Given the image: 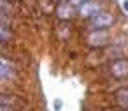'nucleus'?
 <instances>
[{
    "label": "nucleus",
    "instance_id": "f257e3e1",
    "mask_svg": "<svg viewBox=\"0 0 128 111\" xmlns=\"http://www.w3.org/2000/svg\"><path fill=\"white\" fill-rule=\"evenodd\" d=\"M112 21H114V18H112L110 13L100 11V13H96L95 16H91V21H90V23H91V28H95V30H102V28L110 27Z\"/></svg>",
    "mask_w": 128,
    "mask_h": 111
},
{
    "label": "nucleus",
    "instance_id": "f03ea898",
    "mask_svg": "<svg viewBox=\"0 0 128 111\" xmlns=\"http://www.w3.org/2000/svg\"><path fill=\"white\" fill-rule=\"evenodd\" d=\"M110 72L116 78H126L128 76V60H124V58L116 60L112 64V67H110Z\"/></svg>",
    "mask_w": 128,
    "mask_h": 111
},
{
    "label": "nucleus",
    "instance_id": "7ed1b4c3",
    "mask_svg": "<svg viewBox=\"0 0 128 111\" xmlns=\"http://www.w3.org/2000/svg\"><path fill=\"white\" fill-rule=\"evenodd\" d=\"M88 41H90V44H91V46H104V44H105V41H107V32H104V30L93 32V34H90Z\"/></svg>",
    "mask_w": 128,
    "mask_h": 111
},
{
    "label": "nucleus",
    "instance_id": "20e7f679",
    "mask_svg": "<svg viewBox=\"0 0 128 111\" xmlns=\"http://www.w3.org/2000/svg\"><path fill=\"white\" fill-rule=\"evenodd\" d=\"M0 72H2V79H4V81H7V79H12V78H14V74H16V71H14V65H12V64H9L6 58L2 60V71H0Z\"/></svg>",
    "mask_w": 128,
    "mask_h": 111
},
{
    "label": "nucleus",
    "instance_id": "39448f33",
    "mask_svg": "<svg viewBox=\"0 0 128 111\" xmlns=\"http://www.w3.org/2000/svg\"><path fill=\"white\" fill-rule=\"evenodd\" d=\"M96 11H98V4L96 2H88V4L81 6V14L82 16H95Z\"/></svg>",
    "mask_w": 128,
    "mask_h": 111
},
{
    "label": "nucleus",
    "instance_id": "423d86ee",
    "mask_svg": "<svg viewBox=\"0 0 128 111\" xmlns=\"http://www.w3.org/2000/svg\"><path fill=\"white\" fill-rule=\"evenodd\" d=\"M116 100H118V104H119L123 109H128V88L119 90V92L116 93Z\"/></svg>",
    "mask_w": 128,
    "mask_h": 111
},
{
    "label": "nucleus",
    "instance_id": "0eeeda50",
    "mask_svg": "<svg viewBox=\"0 0 128 111\" xmlns=\"http://www.w3.org/2000/svg\"><path fill=\"white\" fill-rule=\"evenodd\" d=\"M70 16H72V7H70L68 4H62V6L58 7V18L67 20V18H70Z\"/></svg>",
    "mask_w": 128,
    "mask_h": 111
},
{
    "label": "nucleus",
    "instance_id": "6e6552de",
    "mask_svg": "<svg viewBox=\"0 0 128 111\" xmlns=\"http://www.w3.org/2000/svg\"><path fill=\"white\" fill-rule=\"evenodd\" d=\"M124 7H126V9H128V2H124Z\"/></svg>",
    "mask_w": 128,
    "mask_h": 111
},
{
    "label": "nucleus",
    "instance_id": "1a4fd4ad",
    "mask_svg": "<svg viewBox=\"0 0 128 111\" xmlns=\"http://www.w3.org/2000/svg\"><path fill=\"white\" fill-rule=\"evenodd\" d=\"M124 111H128V109H124Z\"/></svg>",
    "mask_w": 128,
    "mask_h": 111
}]
</instances>
